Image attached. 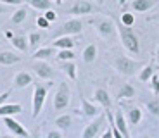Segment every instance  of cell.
<instances>
[{
  "instance_id": "d6986e66",
  "label": "cell",
  "mask_w": 159,
  "mask_h": 138,
  "mask_svg": "<svg viewBox=\"0 0 159 138\" xmlns=\"http://www.w3.org/2000/svg\"><path fill=\"white\" fill-rule=\"evenodd\" d=\"M154 74H156V60H151V62H147L139 71V79L142 83H147V81H151V78Z\"/></svg>"
},
{
  "instance_id": "5b68a950",
  "label": "cell",
  "mask_w": 159,
  "mask_h": 138,
  "mask_svg": "<svg viewBox=\"0 0 159 138\" xmlns=\"http://www.w3.org/2000/svg\"><path fill=\"white\" fill-rule=\"evenodd\" d=\"M83 31V23L78 17H73V19H68L66 23H62L56 31L52 33V40L61 38V36H73V35H80Z\"/></svg>"
},
{
  "instance_id": "3957f363",
  "label": "cell",
  "mask_w": 159,
  "mask_h": 138,
  "mask_svg": "<svg viewBox=\"0 0 159 138\" xmlns=\"http://www.w3.org/2000/svg\"><path fill=\"white\" fill-rule=\"evenodd\" d=\"M112 66H114V69L119 73V74H123V76H135L137 73L143 67V62L131 59V57H128V55L118 54L114 57V60H112Z\"/></svg>"
},
{
  "instance_id": "603a6c76",
  "label": "cell",
  "mask_w": 159,
  "mask_h": 138,
  "mask_svg": "<svg viewBox=\"0 0 159 138\" xmlns=\"http://www.w3.org/2000/svg\"><path fill=\"white\" fill-rule=\"evenodd\" d=\"M97 45L95 43H90L87 45V47L83 48V52H81V59H83L85 64H92L93 60L97 59Z\"/></svg>"
},
{
  "instance_id": "7dc6e473",
  "label": "cell",
  "mask_w": 159,
  "mask_h": 138,
  "mask_svg": "<svg viewBox=\"0 0 159 138\" xmlns=\"http://www.w3.org/2000/svg\"><path fill=\"white\" fill-rule=\"evenodd\" d=\"M95 2H97V5H102L104 4V0H95Z\"/></svg>"
},
{
  "instance_id": "bcb514c9",
  "label": "cell",
  "mask_w": 159,
  "mask_h": 138,
  "mask_svg": "<svg viewBox=\"0 0 159 138\" xmlns=\"http://www.w3.org/2000/svg\"><path fill=\"white\" fill-rule=\"evenodd\" d=\"M0 138H16V136H11V135H4V136H0Z\"/></svg>"
},
{
  "instance_id": "b9f144b4",
  "label": "cell",
  "mask_w": 159,
  "mask_h": 138,
  "mask_svg": "<svg viewBox=\"0 0 159 138\" xmlns=\"http://www.w3.org/2000/svg\"><path fill=\"white\" fill-rule=\"evenodd\" d=\"M154 60L159 64V43H157V48H156V57H154Z\"/></svg>"
},
{
  "instance_id": "e0dca14e",
  "label": "cell",
  "mask_w": 159,
  "mask_h": 138,
  "mask_svg": "<svg viewBox=\"0 0 159 138\" xmlns=\"http://www.w3.org/2000/svg\"><path fill=\"white\" fill-rule=\"evenodd\" d=\"M23 112V105L21 104H4L0 105V118H12Z\"/></svg>"
},
{
  "instance_id": "f546056e",
  "label": "cell",
  "mask_w": 159,
  "mask_h": 138,
  "mask_svg": "<svg viewBox=\"0 0 159 138\" xmlns=\"http://www.w3.org/2000/svg\"><path fill=\"white\" fill-rule=\"evenodd\" d=\"M119 23L123 24L126 28H131L135 24V14H131V12H121V17H119Z\"/></svg>"
},
{
  "instance_id": "ab89813d",
  "label": "cell",
  "mask_w": 159,
  "mask_h": 138,
  "mask_svg": "<svg viewBox=\"0 0 159 138\" xmlns=\"http://www.w3.org/2000/svg\"><path fill=\"white\" fill-rule=\"evenodd\" d=\"M4 36H5V38H9V40H12V38H14V33H12L11 29H7V31L4 33Z\"/></svg>"
},
{
  "instance_id": "2e32d148",
  "label": "cell",
  "mask_w": 159,
  "mask_h": 138,
  "mask_svg": "<svg viewBox=\"0 0 159 138\" xmlns=\"http://www.w3.org/2000/svg\"><path fill=\"white\" fill-rule=\"evenodd\" d=\"M76 45V40L73 36H61V38L52 40V47L59 50H73Z\"/></svg>"
},
{
  "instance_id": "484cf974",
  "label": "cell",
  "mask_w": 159,
  "mask_h": 138,
  "mask_svg": "<svg viewBox=\"0 0 159 138\" xmlns=\"http://www.w3.org/2000/svg\"><path fill=\"white\" fill-rule=\"evenodd\" d=\"M11 43H12V47L16 48V50H19V52H26L28 47H30L28 38H26L24 35H14V38L11 40Z\"/></svg>"
},
{
  "instance_id": "7c38bea8",
  "label": "cell",
  "mask_w": 159,
  "mask_h": 138,
  "mask_svg": "<svg viewBox=\"0 0 159 138\" xmlns=\"http://www.w3.org/2000/svg\"><path fill=\"white\" fill-rule=\"evenodd\" d=\"M93 100L99 104L100 107H104L106 110H111V105H112V100H111V95L106 88L99 87L93 90Z\"/></svg>"
},
{
  "instance_id": "f1b7e54d",
  "label": "cell",
  "mask_w": 159,
  "mask_h": 138,
  "mask_svg": "<svg viewBox=\"0 0 159 138\" xmlns=\"http://www.w3.org/2000/svg\"><path fill=\"white\" fill-rule=\"evenodd\" d=\"M145 109L149 110V114L154 116V118H159V99L157 97H152V99H147L143 102Z\"/></svg>"
},
{
  "instance_id": "d6a6232c",
  "label": "cell",
  "mask_w": 159,
  "mask_h": 138,
  "mask_svg": "<svg viewBox=\"0 0 159 138\" xmlns=\"http://www.w3.org/2000/svg\"><path fill=\"white\" fill-rule=\"evenodd\" d=\"M149 88H151V91L156 95V97H159V74H157V73H156V74L151 78V83H149Z\"/></svg>"
},
{
  "instance_id": "e575fe53",
  "label": "cell",
  "mask_w": 159,
  "mask_h": 138,
  "mask_svg": "<svg viewBox=\"0 0 159 138\" xmlns=\"http://www.w3.org/2000/svg\"><path fill=\"white\" fill-rule=\"evenodd\" d=\"M43 17L48 21V23H54V21L57 19V14H56V11H52V9H50V11H45Z\"/></svg>"
},
{
  "instance_id": "ba28073f",
  "label": "cell",
  "mask_w": 159,
  "mask_h": 138,
  "mask_svg": "<svg viewBox=\"0 0 159 138\" xmlns=\"http://www.w3.org/2000/svg\"><path fill=\"white\" fill-rule=\"evenodd\" d=\"M106 121H107L106 112L97 116L95 119H92L87 126L83 128V131H81V138H97V135H99L100 131H102V128L106 126Z\"/></svg>"
},
{
  "instance_id": "8992f818",
  "label": "cell",
  "mask_w": 159,
  "mask_h": 138,
  "mask_svg": "<svg viewBox=\"0 0 159 138\" xmlns=\"http://www.w3.org/2000/svg\"><path fill=\"white\" fill-rule=\"evenodd\" d=\"M69 102H71V88L66 81H61L56 90V95H54V109L56 110L68 109Z\"/></svg>"
},
{
  "instance_id": "9c48e42d",
  "label": "cell",
  "mask_w": 159,
  "mask_h": 138,
  "mask_svg": "<svg viewBox=\"0 0 159 138\" xmlns=\"http://www.w3.org/2000/svg\"><path fill=\"white\" fill-rule=\"evenodd\" d=\"M80 105H81V107L75 110L76 114L83 116V118H87V119H95L97 116H100V109H99V105H95V104L88 102V100L85 99L83 95L80 97Z\"/></svg>"
},
{
  "instance_id": "cb8c5ba5",
  "label": "cell",
  "mask_w": 159,
  "mask_h": 138,
  "mask_svg": "<svg viewBox=\"0 0 159 138\" xmlns=\"http://www.w3.org/2000/svg\"><path fill=\"white\" fill-rule=\"evenodd\" d=\"M61 64V69H62V73L66 76H68L71 81H76L78 79V73H76V64H75V60H69V62H59Z\"/></svg>"
},
{
  "instance_id": "5bb4252c",
  "label": "cell",
  "mask_w": 159,
  "mask_h": 138,
  "mask_svg": "<svg viewBox=\"0 0 159 138\" xmlns=\"http://www.w3.org/2000/svg\"><path fill=\"white\" fill-rule=\"evenodd\" d=\"M156 4H157V0H131L128 7L133 12H149Z\"/></svg>"
},
{
  "instance_id": "c3c4849f",
  "label": "cell",
  "mask_w": 159,
  "mask_h": 138,
  "mask_svg": "<svg viewBox=\"0 0 159 138\" xmlns=\"http://www.w3.org/2000/svg\"><path fill=\"white\" fill-rule=\"evenodd\" d=\"M50 2H56V4H62V0H50Z\"/></svg>"
},
{
  "instance_id": "277c9868",
  "label": "cell",
  "mask_w": 159,
  "mask_h": 138,
  "mask_svg": "<svg viewBox=\"0 0 159 138\" xmlns=\"http://www.w3.org/2000/svg\"><path fill=\"white\" fill-rule=\"evenodd\" d=\"M92 24L95 26V31L100 38L111 42L116 36V31H118V29H116V23L111 17H97V19L92 21Z\"/></svg>"
},
{
  "instance_id": "83f0119b",
  "label": "cell",
  "mask_w": 159,
  "mask_h": 138,
  "mask_svg": "<svg viewBox=\"0 0 159 138\" xmlns=\"http://www.w3.org/2000/svg\"><path fill=\"white\" fill-rule=\"evenodd\" d=\"M26 17H28V9L21 5V7L17 9V11L12 12V16H11V23H12V24H23L24 21H26Z\"/></svg>"
},
{
  "instance_id": "4316f807",
  "label": "cell",
  "mask_w": 159,
  "mask_h": 138,
  "mask_svg": "<svg viewBox=\"0 0 159 138\" xmlns=\"http://www.w3.org/2000/svg\"><path fill=\"white\" fill-rule=\"evenodd\" d=\"M23 2H26L28 5H31L33 9H36V11H50L52 5H54V2H50V0H23Z\"/></svg>"
},
{
  "instance_id": "f6af8a7d",
  "label": "cell",
  "mask_w": 159,
  "mask_h": 138,
  "mask_svg": "<svg viewBox=\"0 0 159 138\" xmlns=\"http://www.w3.org/2000/svg\"><path fill=\"white\" fill-rule=\"evenodd\" d=\"M5 11H7V5H0V14H5Z\"/></svg>"
},
{
  "instance_id": "8d00e7d4",
  "label": "cell",
  "mask_w": 159,
  "mask_h": 138,
  "mask_svg": "<svg viewBox=\"0 0 159 138\" xmlns=\"http://www.w3.org/2000/svg\"><path fill=\"white\" fill-rule=\"evenodd\" d=\"M45 138H64V136L59 130H50V131H47V136Z\"/></svg>"
},
{
  "instance_id": "8fae6325",
  "label": "cell",
  "mask_w": 159,
  "mask_h": 138,
  "mask_svg": "<svg viewBox=\"0 0 159 138\" xmlns=\"http://www.w3.org/2000/svg\"><path fill=\"white\" fill-rule=\"evenodd\" d=\"M4 124L7 126V130L11 131L14 136H17V138H30V131L26 130L19 121H16L14 118H4Z\"/></svg>"
},
{
  "instance_id": "ac0fdd59",
  "label": "cell",
  "mask_w": 159,
  "mask_h": 138,
  "mask_svg": "<svg viewBox=\"0 0 159 138\" xmlns=\"http://www.w3.org/2000/svg\"><path fill=\"white\" fill-rule=\"evenodd\" d=\"M21 62V55L11 50H2L0 52V66H14Z\"/></svg>"
},
{
  "instance_id": "74e56055",
  "label": "cell",
  "mask_w": 159,
  "mask_h": 138,
  "mask_svg": "<svg viewBox=\"0 0 159 138\" xmlns=\"http://www.w3.org/2000/svg\"><path fill=\"white\" fill-rule=\"evenodd\" d=\"M0 4H5V5H19L23 4V0H0Z\"/></svg>"
},
{
  "instance_id": "4dcf8cb0",
  "label": "cell",
  "mask_w": 159,
  "mask_h": 138,
  "mask_svg": "<svg viewBox=\"0 0 159 138\" xmlns=\"http://www.w3.org/2000/svg\"><path fill=\"white\" fill-rule=\"evenodd\" d=\"M42 40H43V35H42V33L33 31V33H30V36H28V43H30L31 48H36L40 43H42Z\"/></svg>"
},
{
  "instance_id": "1f68e13d",
  "label": "cell",
  "mask_w": 159,
  "mask_h": 138,
  "mask_svg": "<svg viewBox=\"0 0 159 138\" xmlns=\"http://www.w3.org/2000/svg\"><path fill=\"white\" fill-rule=\"evenodd\" d=\"M56 55H57L59 62H69V60H75V57H76L73 50H59Z\"/></svg>"
},
{
  "instance_id": "836d02e7",
  "label": "cell",
  "mask_w": 159,
  "mask_h": 138,
  "mask_svg": "<svg viewBox=\"0 0 159 138\" xmlns=\"http://www.w3.org/2000/svg\"><path fill=\"white\" fill-rule=\"evenodd\" d=\"M36 26L42 28V29H48V28H50V23H48L43 16H40V17H36Z\"/></svg>"
},
{
  "instance_id": "f35d334b",
  "label": "cell",
  "mask_w": 159,
  "mask_h": 138,
  "mask_svg": "<svg viewBox=\"0 0 159 138\" xmlns=\"http://www.w3.org/2000/svg\"><path fill=\"white\" fill-rule=\"evenodd\" d=\"M100 138H114V136H112V130H111L109 124H107V128H106V131L102 133V136H100Z\"/></svg>"
},
{
  "instance_id": "4fadbf2b",
  "label": "cell",
  "mask_w": 159,
  "mask_h": 138,
  "mask_svg": "<svg viewBox=\"0 0 159 138\" xmlns=\"http://www.w3.org/2000/svg\"><path fill=\"white\" fill-rule=\"evenodd\" d=\"M114 126H116V130L123 135L125 138H131L130 130H128L126 118H125V114H123V110H121V109H118V110H116V114H114Z\"/></svg>"
},
{
  "instance_id": "6da1fadb",
  "label": "cell",
  "mask_w": 159,
  "mask_h": 138,
  "mask_svg": "<svg viewBox=\"0 0 159 138\" xmlns=\"http://www.w3.org/2000/svg\"><path fill=\"white\" fill-rule=\"evenodd\" d=\"M54 85L52 81L47 83H35L33 81V99H31V118L36 119L40 116V112L43 110L45 100H47V95L50 87Z\"/></svg>"
},
{
  "instance_id": "d4e9b609",
  "label": "cell",
  "mask_w": 159,
  "mask_h": 138,
  "mask_svg": "<svg viewBox=\"0 0 159 138\" xmlns=\"http://www.w3.org/2000/svg\"><path fill=\"white\" fill-rule=\"evenodd\" d=\"M52 55H56V48L54 47H42V48H36L31 57L35 60H45L48 57H52Z\"/></svg>"
},
{
  "instance_id": "ee69618b",
  "label": "cell",
  "mask_w": 159,
  "mask_h": 138,
  "mask_svg": "<svg viewBox=\"0 0 159 138\" xmlns=\"http://www.w3.org/2000/svg\"><path fill=\"white\" fill-rule=\"evenodd\" d=\"M126 2H128V0H118V5H119V7H125Z\"/></svg>"
},
{
  "instance_id": "7402d4cb",
  "label": "cell",
  "mask_w": 159,
  "mask_h": 138,
  "mask_svg": "<svg viewBox=\"0 0 159 138\" xmlns=\"http://www.w3.org/2000/svg\"><path fill=\"white\" fill-rule=\"evenodd\" d=\"M54 124H56V128L59 131H68L73 126V116L71 114H61L59 118H56Z\"/></svg>"
},
{
  "instance_id": "7a4b0ae2",
  "label": "cell",
  "mask_w": 159,
  "mask_h": 138,
  "mask_svg": "<svg viewBox=\"0 0 159 138\" xmlns=\"http://www.w3.org/2000/svg\"><path fill=\"white\" fill-rule=\"evenodd\" d=\"M116 29H118V35H119V40H121L123 47L131 55H140V38L133 31V28H126L121 23H118L116 24Z\"/></svg>"
},
{
  "instance_id": "d590c367",
  "label": "cell",
  "mask_w": 159,
  "mask_h": 138,
  "mask_svg": "<svg viewBox=\"0 0 159 138\" xmlns=\"http://www.w3.org/2000/svg\"><path fill=\"white\" fill-rule=\"evenodd\" d=\"M11 93H12V90H5V91H2V93H0V105L7 104V99L11 97Z\"/></svg>"
},
{
  "instance_id": "44dd1931",
  "label": "cell",
  "mask_w": 159,
  "mask_h": 138,
  "mask_svg": "<svg viewBox=\"0 0 159 138\" xmlns=\"http://www.w3.org/2000/svg\"><path fill=\"white\" fill-rule=\"evenodd\" d=\"M126 122L128 124H131V126H137L140 121H142V118H143V112H142V109L140 107H130V109L126 110Z\"/></svg>"
},
{
  "instance_id": "681fc988",
  "label": "cell",
  "mask_w": 159,
  "mask_h": 138,
  "mask_svg": "<svg viewBox=\"0 0 159 138\" xmlns=\"http://www.w3.org/2000/svg\"><path fill=\"white\" fill-rule=\"evenodd\" d=\"M2 40H4V33H0V42H2Z\"/></svg>"
},
{
  "instance_id": "52a82bcc",
  "label": "cell",
  "mask_w": 159,
  "mask_h": 138,
  "mask_svg": "<svg viewBox=\"0 0 159 138\" xmlns=\"http://www.w3.org/2000/svg\"><path fill=\"white\" fill-rule=\"evenodd\" d=\"M100 7L90 0H76L75 4L68 9V14H73V16H88V14H95L99 12Z\"/></svg>"
},
{
  "instance_id": "60d3db41",
  "label": "cell",
  "mask_w": 159,
  "mask_h": 138,
  "mask_svg": "<svg viewBox=\"0 0 159 138\" xmlns=\"http://www.w3.org/2000/svg\"><path fill=\"white\" fill-rule=\"evenodd\" d=\"M31 138H40V128H36L35 131H33V135H31Z\"/></svg>"
},
{
  "instance_id": "ffe728a7",
  "label": "cell",
  "mask_w": 159,
  "mask_h": 138,
  "mask_svg": "<svg viewBox=\"0 0 159 138\" xmlns=\"http://www.w3.org/2000/svg\"><path fill=\"white\" fill-rule=\"evenodd\" d=\"M135 95H137L135 87H133V85H130V83H125L123 87L119 88L118 97H116V99H118L119 102H123V100H131V99H135Z\"/></svg>"
},
{
  "instance_id": "30bf717a",
  "label": "cell",
  "mask_w": 159,
  "mask_h": 138,
  "mask_svg": "<svg viewBox=\"0 0 159 138\" xmlns=\"http://www.w3.org/2000/svg\"><path fill=\"white\" fill-rule=\"evenodd\" d=\"M33 71H35V74L38 76L40 79H47V81H50V79L56 76L54 67H52L50 64H47L45 60H36V62H33Z\"/></svg>"
},
{
  "instance_id": "7bdbcfd3",
  "label": "cell",
  "mask_w": 159,
  "mask_h": 138,
  "mask_svg": "<svg viewBox=\"0 0 159 138\" xmlns=\"http://www.w3.org/2000/svg\"><path fill=\"white\" fill-rule=\"evenodd\" d=\"M147 21H159V14H156V16H151V17H147Z\"/></svg>"
},
{
  "instance_id": "f907efd6",
  "label": "cell",
  "mask_w": 159,
  "mask_h": 138,
  "mask_svg": "<svg viewBox=\"0 0 159 138\" xmlns=\"http://www.w3.org/2000/svg\"><path fill=\"white\" fill-rule=\"evenodd\" d=\"M139 138H149V136H147V135H142V136H139Z\"/></svg>"
},
{
  "instance_id": "9a60e30c",
  "label": "cell",
  "mask_w": 159,
  "mask_h": 138,
  "mask_svg": "<svg viewBox=\"0 0 159 138\" xmlns=\"http://www.w3.org/2000/svg\"><path fill=\"white\" fill-rule=\"evenodd\" d=\"M12 85H14V88L23 90V88L33 85V76L30 74L28 71H19L16 76H14V79H12Z\"/></svg>"
}]
</instances>
